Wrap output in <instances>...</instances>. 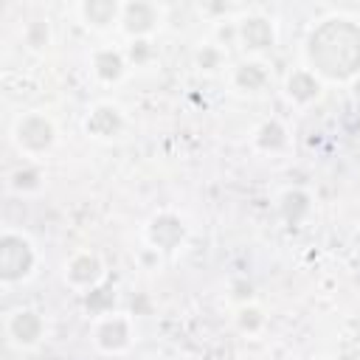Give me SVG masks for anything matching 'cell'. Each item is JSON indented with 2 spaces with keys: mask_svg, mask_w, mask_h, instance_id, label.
I'll list each match as a JSON object with an SVG mask.
<instances>
[{
  "mask_svg": "<svg viewBox=\"0 0 360 360\" xmlns=\"http://www.w3.org/2000/svg\"><path fill=\"white\" fill-rule=\"evenodd\" d=\"M312 65L332 76L346 79L360 70V28L349 20H326L309 37Z\"/></svg>",
  "mask_w": 360,
  "mask_h": 360,
  "instance_id": "cell-1",
  "label": "cell"
},
{
  "mask_svg": "<svg viewBox=\"0 0 360 360\" xmlns=\"http://www.w3.org/2000/svg\"><path fill=\"white\" fill-rule=\"evenodd\" d=\"M31 264H34V253H31L28 242L20 239V236H11V233L3 236V242H0V273H3V278H8V281L20 278L31 270Z\"/></svg>",
  "mask_w": 360,
  "mask_h": 360,
  "instance_id": "cell-2",
  "label": "cell"
},
{
  "mask_svg": "<svg viewBox=\"0 0 360 360\" xmlns=\"http://www.w3.org/2000/svg\"><path fill=\"white\" fill-rule=\"evenodd\" d=\"M17 138H20V143L28 146V149H45V146L53 141V127H51L45 118L31 115V118H25V121L20 124Z\"/></svg>",
  "mask_w": 360,
  "mask_h": 360,
  "instance_id": "cell-3",
  "label": "cell"
},
{
  "mask_svg": "<svg viewBox=\"0 0 360 360\" xmlns=\"http://www.w3.org/2000/svg\"><path fill=\"white\" fill-rule=\"evenodd\" d=\"M149 239H152L158 248L172 250V248L183 239V225H180V219H177V217H172V214L158 217V219L152 222V228H149Z\"/></svg>",
  "mask_w": 360,
  "mask_h": 360,
  "instance_id": "cell-4",
  "label": "cell"
},
{
  "mask_svg": "<svg viewBox=\"0 0 360 360\" xmlns=\"http://www.w3.org/2000/svg\"><path fill=\"white\" fill-rule=\"evenodd\" d=\"M242 39H245L248 48H256V51L267 48V45H273V28L267 25V20L250 17V20L242 22Z\"/></svg>",
  "mask_w": 360,
  "mask_h": 360,
  "instance_id": "cell-5",
  "label": "cell"
},
{
  "mask_svg": "<svg viewBox=\"0 0 360 360\" xmlns=\"http://www.w3.org/2000/svg\"><path fill=\"white\" fill-rule=\"evenodd\" d=\"M87 129H90L93 135H101V138L115 135V132L121 129V115H118V110H115V107H98V110L90 115Z\"/></svg>",
  "mask_w": 360,
  "mask_h": 360,
  "instance_id": "cell-6",
  "label": "cell"
},
{
  "mask_svg": "<svg viewBox=\"0 0 360 360\" xmlns=\"http://www.w3.org/2000/svg\"><path fill=\"white\" fill-rule=\"evenodd\" d=\"M124 22H127V31L132 34H143L152 28L155 22V8L146 6V3H132L124 8Z\"/></svg>",
  "mask_w": 360,
  "mask_h": 360,
  "instance_id": "cell-7",
  "label": "cell"
},
{
  "mask_svg": "<svg viewBox=\"0 0 360 360\" xmlns=\"http://www.w3.org/2000/svg\"><path fill=\"white\" fill-rule=\"evenodd\" d=\"M42 332V321L34 315V312H17L14 321H11V335L20 340V343H34Z\"/></svg>",
  "mask_w": 360,
  "mask_h": 360,
  "instance_id": "cell-8",
  "label": "cell"
},
{
  "mask_svg": "<svg viewBox=\"0 0 360 360\" xmlns=\"http://www.w3.org/2000/svg\"><path fill=\"white\" fill-rule=\"evenodd\" d=\"M129 332H127V323L124 321H107L101 329H98V340L104 349H121L127 343Z\"/></svg>",
  "mask_w": 360,
  "mask_h": 360,
  "instance_id": "cell-9",
  "label": "cell"
},
{
  "mask_svg": "<svg viewBox=\"0 0 360 360\" xmlns=\"http://www.w3.org/2000/svg\"><path fill=\"white\" fill-rule=\"evenodd\" d=\"M98 259H93V256H79V259H73V264H70V278L73 281H79V284H90V281H96L98 278Z\"/></svg>",
  "mask_w": 360,
  "mask_h": 360,
  "instance_id": "cell-10",
  "label": "cell"
},
{
  "mask_svg": "<svg viewBox=\"0 0 360 360\" xmlns=\"http://www.w3.org/2000/svg\"><path fill=\"white\" fill-rule=\"evenodd\" d=\"M96 70H98L101 79H118L121 70H124V62H121L118 53H112V51H101V53L96 56Z\"/></svg>",
  "mask_w": 360,
  "mask_h": 360,
  "instance_id": "cell-11",
  "label": "cell"
},
{
  "mask_svg": "<svg viewBox=\"0 0 360 360\" xmlns=\"http://www.w3.org/2000/svg\"><path fill=\"white\" fill-rule=\"evenodd\" d=\"M318 93V82L309 76V73H295L292 79H290V96L292 98H298V101H307V98H312Z\"/></svg>",
  "mask_w": 360,
  "mask_h": 360,
  "instance_id": "cell-12",
  "label": "cell"
},
{
  "mask_svg": "<svg viewBox=\"0 0 360 360\" xmlns=\"http://www.w3.org/2000/svg\"><path fill=\"white\" fill-rule=\"evenodd\" d=\"M115 3H87L84 6V17L90 20V22H96V25H107L112 17H115Z\"/></svg>",
  "mask_w": 360,
  "mask_h": 360,
  "instance_id": "cell-13",
  "label": "cell"
},
{
  "mask_svg": "<svg viewBox=\"0 0 360 360\" xmlns=\"http://www.w3.org/2000/svg\"><path fill=\"white\" fill-rule=\"evenodd\" d=\"M236 82H239L242 87L253 90V87H259V84L264 82V73H262V68H259V65H242V68H239V73H236Z\"/></svg>",
  "mask_w": 360,
  "mask_h": 360,
  "instance_id": "cell-14",
  "label": "cell"
},
{
  "mask_svg": "<svg viewBox=\"0 0 360 360\" xmlns=\"http://www.w3.org/2000/svg\"><path fill=\"white\" fill-rule=\"evenodd\" d=\"M259 143H262V146H270V149L281 146V143H284V129H281L278 124H264V127H262V135H259Z\"/></svg>",
  "mask_w": 360,
  "mask_h": 360,
  "instance_id": "cell-15",
  "label": "cell"
},
{
  "mask_svg": "<svg viewBox=\"0 0 360 360\" xmlns=\"http://www.w3.org/2000/svg\"><path fill=\"white\" fill-rule=\"evenodd\" d=\"M307 208H309V202H307L304 194L295 191V194H287V197H284V214H287L290 222H295V219H298V211H307Z\"/></svg>",
  "mask_w": 360,
  "mask_h": 360,
  "instance_id": "cell-16",
  "label": "cell"
},
{
  "mask_svg": "<svg viewBox=\"0 0 360 360\" xmlns=\"http://www.w3.org/2000/svg\"><path fill=\"white\" fill-rule=\"evenodd\" d=\"M107 304H112L110 287H101V290H96V292L87 295V307H90V309H101V307H107Z\"/></svg>",
  "mask_w": 360,
  "mask_h": 360,
  "instance_id": "cell-17",
  "label": "cell"
},
{
  "mask_svg": "<svg viewBox=\"0 0 360 360\" xmlns=\"http://www.w3.org/2000/svg\"><path fill=\"white\" fill-rule=\"evenodd\" d=\"M14 186H20V188H34V186H37V172H34V169L17 172V174H14Z\"/></svg>",
  "mask_w": 360,
  "mask_h": 360,
  "instance_id": "cell-18",
  "label": "cell"
},
{
  "mask_svg": "<svg viewBox=\"0 0 360 360\" xmlns=\"http://www.w3.org/2000/svg\"><path fill=\"white\" fill-rule=\"evenodd\" d=\"M262 318H259V312L256 309H245L242 312V326H256Z\"/></svg>",
  "mask_w": 360,
  "mask_h": 360,
  "instance_id": "cell-19",
  "label": "cell"
},
{
  "mask_svg": "<svg viewBox=\"0 0 360 360\" xmlns=\"http://www.w3.org/2000/svg\"><path fill=\"white\" fill-rule=\"evenodd\" d=\"M357 250H360V233H357Z\"/></svg>",
  "mask_w": 360,
  "mask_h": 360,
  "instance_id": "cell-20",
  "label": "cell"
}]
</instances>
